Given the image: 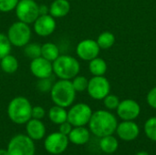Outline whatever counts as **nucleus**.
I'll list each match as a JSON object with an SVG mask.
<instances>
[{
  "label": "nucleus",
  "instance_id": "obj_1",
  "mask_svg": "<svg viewBox=\"0 0 156 155\" xmlns=\"http://www.w3.org/2000/svg\"><path fill=\"white\" fill-rule=\"evenodd\" d=\"M117 120L115 116L107 111H97L92 112L89 122L90 131L97 137L101 138L112 135L117 129Z\"/></svg>",
  "mask_w": 156,
  "mask_h": 155
},
{
  "label": "nucleus",
  "instance_id": "obj_2",
  "mask_svg": "<svg viewBox=\"0 0 156 155\" xmlns=\"http://www.w3.org/2000/svg\"><path fill=\"white\" fill-rule=\"evenodd\" d=\"M50 98L55 105L63 108L70 107L76 99V90L71 80L58 79L55 81L50 90Z\"/></svg>",
  "mask_w": 156,
  "mask_h": 155
},
{
  "label": "nucleus",
  "instance_id": "obj_3",
  "mask_svg": "<svg viewBox=\"0 0 156 155\" xmlns=\"http://www.w3.org/2000/svg\"><path fill=\"white\" fill-rule=\"evenodd\" d=\"M32 105L28 99L23 96L15 97L7 106V115L10 121L16 124H26L32 117Z\"/></svg>",
  "mask_w": 156,
  "mask_h": 155
},
{
  "label": "nucleus",
  "instance_id": "obj_4",
  "mask_svg": "<svg viewBox=\"0 0 156 155\" xmlns=\"http://www.w3.org/2000/svg\"><path fill=\"white\" fill-rule=\"evenodd\" d=\"M53 74L58 79L71 80L80 70V65L77 58L70 55H59L53 62Z\"/></svg>",
  "mask_w": 156,
  "mask_h": 155
},
{
  "label": "nucleus",
  "instance_id": "obj_5",
  "mask_svg": "<svg viewBox=\"0 0 156 155\" xmlns=\"http://www.w3.org/2000/svg\"><path fill=\"white\" fill-rule=\"evenodd\" d=\"M32 35L31 27L28 24L16 21L10 25L7 30V37L12 46L16 48H24L30 42Z\"/></svg>",
  "mask_w": 156,
  "mask_h": 155
},
{
  "label": "nucleus",
  "instance_id": "obj_6",
  "mask_svg": "<svg viewBox=\"0 0 156 155\" xmlns=\"http://www.w3.org/2000/svg\"><path fill=\"white\" fill-rule=\"evenodd\" d=\"M6 150L9 155H35L36 153L34 141L25 134L14 136L10 140Z\"/></svg>",
  "mask_w": 156,
  "mask_h": 155
},
{
  "label": "nucleus",
  "instance_id": "obj_7",
  "mask_svg": "<svg viewBox=\"0 0 156 155\" xmlns=\"http://www.w3.org/2000/svg\"><path fill=\"white\" fill-rule=\"evenodd\" d=\"M15 11L19 21L30 25L39 16V5L35 0H19Z\"/></svg>",
  "mask_w": 156,
  "mask_h": 155
},
{
  "label": "nucleus",
  "instance_id": "obj_8",
  "mask_svg": "<svg viewBox=\"0 0 156 155\" xmlns=\"http://www.w3.org/2000/svg\"><path fill=\"white\" fill-rule=\"evenodd\" d=\"M92 111L88 104L77 103L68 111V122L73 127L85 126L89 124Z\"/></svg>",
  "mask_w": 156,
  "mask_h": 155
},
{
  "label": "nucleus",
  "instance_id": "obj_9",
  "mask_svg": "<svg viewBox=\"0 0 156 155\" xmlns=\"http://www.w3.org/2000/svg\"><path fill=\"white\" fill-rule=\"evenodd\" d=\"M69 138L67 135L59 132H52L48 135L44 141L45 150L51 154L58 155L63 153L69 146Z\"/></svg>",
  "mask_w": 156,
  "mask_h": 155
},
{
  "label": "nucleus",
  "instance_id": "obj_10",
  "mask_svg": "<svg viewBox=\"0 0 156 155\" xmlns=\"http://www.w3.org/2000/svg\"><path fill=\"white\" fill-rule=\"evenodd\" d=\"M110 83L103 76H94L89 80L88 93L94 100H103L110 93Z\"/></svg>",
  "mask_w": 156,
  "mask_h": 155
},
{
  "label": "nucleus",
  "instance_id": "obj_11",
  "mask_svg": "<svg viewBox=\"0 0 156 155\" xmlns=\"http://www.w3.org/2000/svg\"><path fill=\"white\" fill-rule=\"evenodd\" d=\"M57 27L56 18H54L49 14L39 16L36 21L33 23L34 32L42 37H48L54 33Z\"/></svg>",
  "mask_w": 156,
  "mask_h": 155
},
{
  "label": "nucleus",
  "instance_id": "obj_12",
  "mask_svg": "<svg viewBox=\"0 0 156 155\" xmlns=\"http://www.w3.org/2000/svg\"><path fill=\"white\" fill-rule=\"evenodd\" d=\"M29 69L31 74L37 79L48 78L53 75L52 62L42 58L41 56L34 59H31Z\"/></svg>",
  "mask_w": 156,
  "mask_h": 155
},
{
  "label": "nucleus",
  "instance_id": "obj_13",
  "mask_svg": "<svg viewBox=\"0 0 156 155\" xmlns=\"http://www.w3.org/2000/svg\"><path fill=\"white\" fill-rule=\"evenodd\" d=\"M100 47L97 41L93 39H84L80 41L76 48L78 57L85 61H90L98 57L100 53Z\"/></svg>",
  "mask_w": 156,
  "mask_h": 155
},
{
  "label": "nucleus",
  "instance_id": "obj_14",
  "mask_svg": "<svg viewBox=\"0 0 156 155\" xmlns=\"http://www.w3.org/2000/svg\"><path fill=\"white\" fill-rule=\"evenodd\" d=\"M140 111L139 104L133 100H124L117 107L118 116L123 121H133L139 116Z\"/></svg>",
  "mask_w": 156,
  "mask_h": 155
},
{
  "label": "nucleus",
  "instance_id": "obj_15",
  "mask_svg": "<svg viewBox=\"0 0 156 155\" xmlns=\"http://www.w3.org/2000/svg\"><path fill=\"white\" fill-rule=\"evenodd\" d=\"M116 132L122 140L131 142L138 137L140 129L139 126L133 121H124L117 125Z\"/></svg>",
  "mask_w": 156,
  "mask_h": 155
},
{
  "label": "nucleus",
  "instance_id": "obj_16",
  "mask_svg": "<svg viewBox=\"0 0 156 155\" xmlns=\"http://www.w3.org/2000/svg\"><path fill=\"white\" fill-rule=\"evenodd\" d=\"M26 132L27 135L33 141H39L46 135V127L41 120L31 118L26 123Z\"/></svg>",
  "mask_w": 156,
  "mask_h": 155
},
{
  "label": "nucleus",
  "instance_id": "obj_17",
  "mask_svg": "<svg viewBox=\"0 0 156 155\" xmlns=\"http://www.w3.org/2000/svg\"><path fill=\"white\" fill-rule=\"evenodd\" d=\"M90 131L84 126L73 127L69 134L68 135L69 141L75 145H84L90 140Z\"/></svg>",
  "mask_w": 156,
  "mask_h": 155
},
{
  "label": "nucleus",
  "instance_id": "obj_18",
  "mask_svg": "<svg viewBox=\"0 0 156 155\" xmlns=\"http://www.w3.org/2000/svg\"><path fill=\"white\" fill-rule=\"evenodd\" d=\"M70 10V4L68 0H54L49 5V15L54 18L66 16Z\"/></svg>",
  "mask_w": 156,
  "mask_h": 155
},
{
  "label": "nucleus",
  "instance_id": "obj_19",
  "mask_svg": "<svg viewBox=\"0 0 156 155\" xmlns=\"http://www.w3.org/2000/svg\"><path fill=\"white\" fill-rule=\"evenodd\" d=\"M48 116L51 122H53L54 124L59 125V124L67 122L68 111H66V108H63V107H60L58 105H54L53 107H51L48 110Z\"/></svg>",
  "mask_w": 156,
  "mask_h": 155
},
{
  "label": "nucleus",
  "instance_id": "obj_20",
  "mask_svg": "<svg viewBox=\"0 0 156 155\" xmlns=\"http://www.w3.org/2000/svg\"><path fill=\"white\" fill-rule=\"evenodd\" d=\"M18 67L19 63L17 58L11 54H8L0 59V68L5 74L11 75L16 73L18 69Z\"/></svg>",
  "mask_w": 156,
  "mask_h": 155
},
{
  "label": "nucleus",
  "instance_id": "obj_21",
  "mask_svg": "<svg viewBox=\"0 0 156 155\" xmlns=\"http://www.w3.org/2000/svg\"><path fill=\"white\" fill-rule=\"evenodd\" d=\"M58 47L52 42H46L41 45V57L53 62L59 56Z\"/></svg>",
  "mask_w": 156,
  "mask_h": 155
},
{
  "label": "nucleus",
  "instance_id": "obj_22",
  "mask_svg": "<svg viewBox=\"0 0 156 155\" xmlns=\"http://www.w3.org/2000/svg\"><path fill=\"white\" fill-rule=\"evenodd\" d=\"M118 147H119L118 140L112 135H108L101 138L100 148L103 153L112 154L118 150Z\"/></svg>",
  "mask_w": 156,
  "mask_h": 155
},
{
  "label": "nucleus",
  "instance_id": "obj_23",
  "mask_svg": "<svg viewBox=\"0 0 156 155\" xmlns=\"http://www.w3.org/2000/svg\"><path fill=\"white\" fill-rule=\"evenodd\" d=\"M89 69L93 76H103L107 70V64L102 58L97 57L90 61Z\"/></svg>",
  "mask_w": 156,
  "mask_h": 155
},
{
  "label": "nucleus",
  "instance_id": "obj_24",
  "mask_svg": "<svg viewBox=\"0 0 156 155\" xmlns=\"http://www.w3.org/2000/svg\"><path fill=\"white\" fill-rule=\"evenodd\" d=\"M24 54L27 58L34 59L41 56V45L38 43H28L24 47Z\"/></svg>",
  "mask_w": 156,
  "mask_h": 155
},
{
  "label": "nucleus",
  "instance_id": "obj_25",
  "mask_svg": "<svg viewBox=\"0 0 156 155\" xmlns=\"http://www.w3.org/2000/svg\"><path fill=\"white\" fill-rule=\"evenodd\" d=\"M115 41V37L112 33L111 32H103L101 33L97 39V43L101 48L106 49L111 48Z\"/></svg>",
  "mask_w": 156,
  "mask_h": 155
},
{
  "label": "nucleus",
  "instance_id": "obj_26",
  "mask_svg": "<svg viewBox=\"0 0 156 155\" xmlns=\"http://www.w3.org/2000/svg\"><path fill=\"white\" fill-rule=\"evenodd\" d=\"M54 82H55V80H54V77L52 75L51 77H48V78L38 79L37 81L36 87H37V90H39L40 92H50Z\"/></svg>",
  "mask_w": 156,
  "mask_h": 155
},
{
  "label": "nucleus",
  "instance_id": "obj_27",
  "mask_svg": "<svg viewBox=\"0 0 156 155\" xmlns=\"http://www.w3.org/2000/svg\"><path fill=\"white\" fill-rule=\"evenodd\" d=\"M144 132L148 139L156 142V117H152L144 124Z\"/></svg>",
  "mask_w": 156,
  "mask_h": 155
},
{
  "label": "nucleus",
  "instance_id": "obj_28",
  "mask_svg": "<svg viewBox=\"0 0 156 155\" xmlns=\"http://www.w3.org/2000/svg\"><path fill=\"white\" fill-rule=\"evenodd\" d=\"M12 49V45L7 37V36L4 33H0V59L5 56L10 54Z\"/></svg>",
  "mask_w": 156,
  "mask_h": 155
},
{
  "label": "nucleus",
  "instance_id": "obj_29",
  "mask_svg": "<svg viewBox=\"0 0 156 155\" xmlns=\"http://www.w3.org/2000/svg\"><path fill=\"white\" fill-rule=\"evenodd\" d=\"M72 85L76 90V92H82L87 90L88 88V83L89 80L86 77L84 76H79L77 75L75 78L71 79Z\"/></svg>",
  "mask_w": 156,
  "mask_h": 155
},
{
  "label": "nucleus",
  "instance_id": "obj_30",
  "mask_svg": "<svg viewBox=\"0 0 156 155\" xmlns=\"http://www.w3.org/2000/svg\"><path fill=\"white\" fill-rule=\"evenodd\" d=\"M19 0H0V12L9 13L16 9Z\"/></svg>",
  "mask_w": 156,
  "mask_h": 155
},
{
  "label": "nucleus",
  "instance_id": "obj_31",
  "mask_svg": "<svg viewBox=\"0 0 156 155\" xmlns=\"http://www.w3.org/2000/svg\"><path fill=\"white\" fill-rule=\"evenodd\" d=\"M104 105L109 110H115L119 106V98L115 95H107L104 99Z\"/></svg>",
  "mask_w": 156,
  "mask_h": 155
},
{
  "label": "nucleus",
  "instance_id": "obj_32",
  "mask_svg": "<svg viewBox=\"0 0 156 155\" xmlns=\"http://www.w3.org/2000/svg\"><path fill=\"white\" fill-rule=\"evenodd\" d=\"M46 115V111L43 107L41 106H35L32 107V111H31V117L33 119L37 120H42Z\"/></svg>",
  "mask_w": 156,
  "mask_h": 155
},
{
  "label": "nucleus",
  "instance_id": "obj_33",
  "mask_svg": "<svg viewBox=\"0 0 156 155\" xmlns=\"http://www.w3.org/2000/svg\"><path fill=\"white\" fill-rule=\"evenodd\" d=\"M147 102L152 108L156 109V87L150 90V92L148 93V95H147Z\"/></svg>",
  "mask_w": 156,
  "mask_h": 155
},
{
  "label": "nucleus",
  "instance_id": "obj_34",
  "mask_svg": "<svg viewBox=\"0 0 156 155\" xmlns=\"http://www.w3.org/2000/svg\"><path fill=\"white\" fill-rule=\"evenodd\" d=\"M72 128H73V126L67 121V122H65L59 124V131H58V132H61L62 134L68 136V135L69 134V132H71Z\"/></svg>",
  "mask_w": 156,
  "mask_h": 155
},
{
  "label": "nucleus",
  "instance_id": "obj_35",
  "mask_svg": "<svg viewBox=\"0 0 156 155\" xmlns=\"http://www.w3.org/2000/svg\"><path fill=\"white\" fill-rule=\"evenodd\" d=\"M49 14V6L46 5H39V16L41 15H48Z\"/></svg>",
  "mask_w": 156,
  "mask_h": 155
},
{
  "label": "nucleus",
  "instance_id": "obj_36",
  "mask_svg": "<svg viewBox=\"0 0 156 155\" xmlns=\"http://www.w3.org/2000/svg\"><path fill=\"white\" fill-rule=\"evenodd\" d=\"M0 155H9V154H8V152H7V150H5V149H0Z\"/></svg>",
  "mask_w": 156,
  "mask_h": 155
},
{
  "label": "nucleus",
  "instance_id": "obj_37",
  "mask_svg": "<svg viewBox=\"0 0 156 155\" xmlns=\"http://www.w3.org/2000/svg\"><path fill=\"white\" fill-rule=\"evenodd\" d=\"M136 155H150L147 152H145V151H141V152H138Z\"/></svg>",
  "mask_w": 156,
  "mask_h": 155
}]
</instances>
